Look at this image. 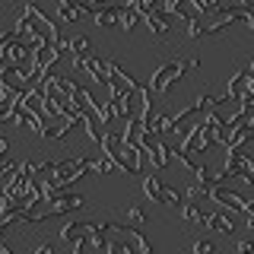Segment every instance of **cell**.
Here are the masks:
<instances>
[{"instance_id":"3","label":"cell","mask_w":254,"mask_h":254,"mask_svg":"<svg viewBox=\"0 0 254 254\" xmlns=\"http://www.w3.org/2000/svg\"><path fill=\"white\" fill-rule=\"evenodd\" d=\"M185 64L181 61H169V64H159V67L153 70V76L146 79V89L153 92V95H165L172 89L175 83H181V79H185Z\"/></svg>"},{"instance_id":"10","label":"cell","mask_w":254,"mask_h":254,"mask_svg":"<svg viewBox=\"0 0 254 254\" xmlns=\"http://www.w3.org/2000/svg\"><path fill=\"white\" fill-rule=\"evenodd\" d=\"M118 13H121V6L105 3V6H99V10L92 13V22H95L99 29H115V26H118Z\"/></svg>"},{"instance_id":"17","label":"cell","mask_w":254,"mask_h":254,"mask_svg":"<svg viewBox=\"0 0 254 254\" xmlns=\"http://www.w3.org/2000/svg\"><path fill=\"white\" fill-rule=\"evenodd\" d=\"M162 190H165V185H162V178H156L153 172L143 178V194H146V200H153V203H159L162 200Z\"/></svg>"},{"instance_id":"5","label":"cell","mask_w":254,"mask_h":254,"mask_svg":"<svg viewBox=\"0 0 254 254\" xmlns=\"http://www.w3.org/2000/svg\"><path fill=\"white\" fill-rule=\"evenodd\" d=\"M206 197H210L213 203H219V210H229V213H245V206H248V200H245L238 190L222 188V185H210Z\"/></svg>"},{"instance_id":"1","label":"cell","mask_w":254,"mask_h":254,"mask_svg":"<svg viewBox=\"0 0 254 254\" xmlns=\"http://www.w3.org/2000/svg\"><path fill=\"white\" fill-rule=\"evenodd\" d=\"M42 203H45V210L35 213V226H38V222H45V219H51V216H67V213H76L79 206H86V197L67 194V190H58V194L45 197Z\"/></svg>"},{"instance_id":"18","label":"cell","mask_w":254,"mask_h":254,"mask_svg":"<svg viewBox=\"0 0 254 254\" xmlns=\"http://www.w3.org/2000/svg\"><path fill=\"white\" fill-rule=\"evenodd\" d=\"M181 219H185V222H190V226H200V222H203V216H206V213L200 210V206H197V203H181Z\"/></svg>"},{"instance_id":"23","label":"cell","mask_w":254,"mask_h":254,"mask_svg":"<svg viewBox=\"0 0 254 254\" xmlns=\"http://www.w3.org/2000/svg\"><path fill=\"white\" fill-rule=\"evenodd\" d=\"M29 254H54V245H51V242H35Z\"/></svg>"},{"instance_id":"26","label":"cell","mask_w":254,"mask_h":254,"mask_svg":"<svg viewBox=\"0 0 254 254\" xmlns=\"http://www.w3.org/2000/svg\"><path fill=\"white\" fill-rule=\"evenodd\" d=\"M181 64H185V67H188V70H197V67H200V64H203V61H200V58H188V61H181Z\"/></svg>"},{"instance_id":"4","label":"cell","mask_w":254,"mask_h":254,"mask_svg":"<svg viewBox=\"0 0 254 254\" xmlns=\"http://www.w3.org/2000/svg\"><path fill=\"white\" fill-rule=\"evenodd\" d=\"M73 67L83 70V73L89 76L95 86H108L111 83V67H108V61L99 58V54H89V58H73Z\"/></svg>"},{"instance_id":"24","label":"cell","mask_w":254,"mask_h":254,"mask_svg":"<svg viewBox=\"0 0 254 254\" xmlns=\"http://www.w3.org/2000/svg\"><path fill=\"white\" fill-rule=\"evenodd\" d=\"M245 222H248V229H254V197L248 200V206H245Z\"/></svg>"},{"instance_id":"7","label":"cell","mask_w":254,"mask_h":254,"mask_svg":"<svg viewBox=\"0 0 254 254\" xmlns=\"http://www.w3.org/2000/svg\"><path fill=\"white\" fill-rule=\"evenodd\" d=\"M89 13L79 0H58V22H67V26H73V22H79L83 16Z\"/></svg>"},{"instance_id":"15","label":"cell","mask_w":254,"mask_h":254,"mask_svg":"<svg viewBox=\"0 0 254 254\" xmlns=\"http://www.w3.org/2000/svg\"><path fill=\"white\" fill-rule=\"evenodd\" d=\"M67 51H73V58H89V54H95V48H92V38L89 35H70L67 38Z\"/></svg>"},{"instance_id":"9","label":"cell","mask_w":254,"mask_h":254,"mask_svg":"<svg viewBox=\"0 0 254 254\" xmlns=\"http://www.w3.org/2000/svg\"><path fill=\"white\" fill-rule=\"evenodd\" d=\"M143 22H146V29H149V35H156V38H162V35H169V29H172V16H165V13H149V16H143Z\"/></svg>"},{"instance_id":"25","label":"cell","mask_w":254,"mask_h":254,"mask_svg":"<svg viewBox=\"0 0 254 254\" xmlns=\"http://www.w3.org/2000/svg\"><path fill=\"white\" fill-rule=\"evenodd\" d=\"M238 251H242V254H254V238H242V242H238Z\"/></svg>"},{"instance_id":"20","label":"cell","mask_w":254,"mask_h":254,"mask_svg":"<svg viewBox=\"0 0 254 254\" xmlns=\"http://www.w3.org/2000/svg\"><path fill=\"white\" fill-rule=\"evenodd\" d=\"M159 203H165L169 210H181L185 197H181V190H175V188H165V190H162V200H159Z\"/></svg>"},{"instance_id":"6","label":"cell","mask_w":254,"mask_h":254,"mask_svg":"<svg viewBox=\"0 0 254 254\" xmlns=\"http://www.w3.org/2000/svg\"><path fill=\"white\" fill-rule=\"evenodd\" d=\"M203 124H206V130L213 133V140H216L219 146H226V143H229V137H232V127H229V121L219 115L216 108L203 111Z\"/></svg>"},{"instance_id":"19","label":"cell","mask_w":254,"mask_h":254,"mask_svg":"<svg viewBox=\"0 0 254 254\" xmlns=\"http://www.w3.org/2000/svg\"><path fill=\"white\" fill-rule=\"evenodd\" d=\"M137 22H140V16L130 10V6H121V13H118V29H124V32H133L137 29Z\"/></svg>"},{"instance_id":"8","label":"cell","mask_w":254,"mask_h":254,"mask_svg":"<svg viewBox=\"0 0 254 254\" xmlns=\"http://www.w3.org/2000/svg\"><path fill=\"white\" fill-rule=\"evenodd\" d=\"M248 86H251V76H248V70H238V73H232V76H229L226 99H229V102H238L245 92H248Z\"/></svg>"},{"instance_id":"12","label":"cell","mask_w":254,"mask_h":254,"mask_svg":"<svg viewBox=\"0 0 254 254\" xmlns=\"http://www.w3.org/2000/svg\"><path fill=\"white\" fill-rule=\"evenodd\" d=\"M95 226V222H73L70 219L67 226L61 229V242H67V245H73V242H79V238H86V232Z\"/></svg>"},{"instance_id":"29","label":"cell","mask_w":254,"mask_h":254,"mask_svg":"<svg viewBox=\"0 0 254 254\" xmlns=\"http://www.w3.org/2000/svg\"><path fill=\"white\" fill-rule=\"evenodd\" d=\"M235 254H242V251H235Z\"/></svg>"},{"instance_id":"22","label":"cell","mask_w":254,"mask_h":254,"mask_svg":"<svg viewBox=\"0 0 254 254\" xmlns=\"http://www.w3.org/2000/svg\"><path fill=\"white\" fill-rule=\"evenodd\" d=\"M190 251H194V254H213V251H216V245H213L210 238H197V242L190 245Z\"/></svg>"},{"instance_id":"11","label":"cell","mask_w":254,"mask_h":254,"mask_svg":"<svg viewBox=\"0 0 254 254\" xmlns=\"http://www.w3.org/2000/svg\"><path fill=\"white\" fill-rule=\"evenodd\" d=\"M203 226L216 229L219 235H235V222H232V216H226V213H206Z\"/></svg>"},{"instance_id":"27","label":"cell","mask_w":254,"mask_h":254,"mask_svg":"<svg viewBox=\"0 0 254 254\" xmlns=\"http://www.w3.org/2000/svg\"><path fill=\"white\" fill-rule=\"evenodd\" d=\"M6 149H10V140H6V137H0V156H6Z\"/></svg>"},{"instance_id":"2","label":"cell","mask_w":254,"mask_h":254,"mask_svg":"<svg viewBox=\"0 0 254 254\" xmlns=\"http://www.w3.org/2000/svg\"><path fill=\"white\" fill-rule=\"evenodd\" d=\"M210 146H216V140H213V133L206 130V124H203V118H200V121H194V124L185 127V133L178 137V146H175V149L190 153V156H200Z\"/></svg>"},{"instance_id":"21","label":"cell","mask_w":254,"mask_h":254,"mask_svg":"<svg viewBox=\"0 0 254 254\" xmlns=\"http://www.w3.org/2000/svg\"><path fill=\"white\" fill-rule=\"evenodd\" d=\"M16 165H19V159H13L10 153H6V156H0V181H6V178H10V175L16 172Z\"/></svg>"},{"instance_id":"28","label":"cell","mask_w":254,"mask_h":254,"mask_svg":"<svg viewBox=\"0 0 254 254\" xmlns=\"http://www.w3.org/2000/svg\"><path fill=\"white\" fill-rule=\"evenodd\" d=\"M0 254H13V248H10V245L3 242V238H0Z\"/></svg>"},{"instance_id":"14","label":"cell","mask_w":254,"mask_h":254,"mask_svg":"<svg viewBox=\"0 0 254 254\" xmlns=\"http://www.w3.org/2000/svg\"><path fill=\"white\" fill-rule=\"evenodd\" d=\"M89 172L108 178V175H118V165H115V159H111V156L99 153V156H89Z\"/></svg>"},{"instance_id":"13","label":"cell","mask_w":254,"mask_h":254,"mask_svg":"<svg viewBox=\"0 0 254 254\" xmlns=\"http://www.w3.org/2000/svg\"><path fill=\"white\" fill-rule=\"evenodd\" d=\"M70 130H73V121H70V118H51V124H45V133H42V137H48V140H64Z\"/></svg>"},{"instance_id":"16","label":"cell","mask_w":254,"mask_h":254,"mask_svg":"<svg viewBox=\"0 0 254 254\" xmlns=\"http://www.w3.org/2000/svg\"><path fill=\"white\" fill-rule=\"evenodd\" d=\"M124 226H130V229H143L146 226V219H149V213H146V206L143 203H127V210H124Z\"/></svg>"}]
</instances>
